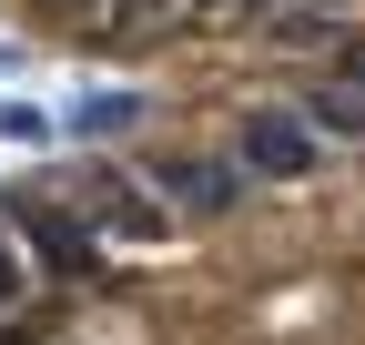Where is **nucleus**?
<instances>
[{
    "label": "nucleus",
    "mask_w": 365,
    "mask_h": 345,
    "mask_svg": "<svg viewBox=\"0 0 365 345\" xmlns=\"http://www.w3.org/2000/svg\"><path fill=\"white\" fill-rule=\"evenodd\" d=\"M143 183L163 193V213H193V224H223V213L244 203V183H254V172H244L234 153L173 143V153H153V163H143Z\"/></svg>",
    "instance_id": "obj_1"
},
{
    "label": "nucleus",
    "mask_w": 365,
    "mask_h": 345,
    "mask_svg": "<svg viewBox=\"0 0 365 345\" xmlns=\"http://www.w3.org/2000/svg\"><path fill=\"white\" fill-rule=\"evenodd\" d=\"M71 183H81V213L102 224V244H122V254H153V244L173 234V213H163V193L143 183V172H122V163H81Z\"/></svg>",
    "instance_id": "obj_2"
},
{
    "label": "nucleus",
    "mask_w": 365,
    "mask_h": 345,
    "mask_svg": "<svg viewBox=\"0 0 365 345\" xmlns=\"http://www.w3.org/2000/svg\"><path fill=\"white\" fill-rule=\"evenodd\" d=\"M11 224H21V244L41 254V274H51V284H81V274H102V224H91V213L81 203H61V193H11Z\"/></svg>",
    "instance_id": "obj_3"
},
{
    "label": "nucleus",
    "mask_w": 365,
    "mask_h": 345,
    "mask_svg": "<svg viewBox=\"0 0 365 345\" xmlns=\"http://www.w3.org/2000/svg\"><path fill=\"white\" fill-rule=\"evenodd\" d=\"M234 163L254 172V183H304V172L325 163V143H314V122H304V112H254V122H244V143H234Z\"/></svg>",
    "instance_id": "obj_4"
},
{
    "label": "nucleus",
    "mask_w": 365,
    "mask_h": 345,
    "mask_svg": "<svg viewBox=\"0 0 365 345\" xmlns=\"http://www.w3.org/2000/svg\"><path fill=\"white\" fill-rule=\"evenodd\" d=\"M304 122H314V133H345V143H365V92H355V81H325V92L304 102Z\"/></svg>",
    "instance_id": "obj_5"
},
{
    "label": "nucleus",
    "mask_w": 365,
    "mask_h": 345,
    "mask_svg": "<svg viewBox=\"0 0 365 345\" xmlns=\"http://www.w3.org/2000/svg\"><path fill=\"white\" fill-rule=\"evenodd\" d=\"M132 122H143V102H132V92H81L71 133H91V143H102V133H132Z\"/></svg>",
    "instance_id": "obj_6"
},
{
    "label": "nucleus",
    "mask_w": 365,
    "mask_h": 345,
    "mask_svg": "<svg viewBox=\"0 0 365 345\" xmlns=\"http://www.w3.org/2000/svg\"><path fill=\"white\" fill-rule=\"evenodd\" d=\"M0 143H51V122H41L31 102H0Z\"/></svg>",
    "instance_id": "obj_7"
},
{
    "label": "nucleus",
    "mask_w": 365,
    "mask_h": 345,
    "mask_svg": "<svg viewBox=\"0 0 365 345\" xmlns=\"http://www.w3.org/2000/svg\"><path fill=\"white\" fill-rule=\"evenodd\" d=\"M21 294V234H11V213H0V305Z\"/></svg>",
    "instance_id": "obj_8"
},
{
    "label": "nucleus",
    "mask_w": 365,
    "mask_h": 345,
    "mask_svg": "<svg viewBox=\"0 0 365 345\" xmlns=\"http://www.w3.org/2000/svg\"><path fill=\"white\" fill-rule=\"evenodd\" d=\"M335 81H355V92H365V51H345V71H335Z\"/></svg>",
    "instance_id": "obj_9"
},
{
    "label": "nucleus",
    "mask_w": 365,
    "mask_h": 345,
    "mask_svg": "<svg viewBox=\"0 0 365 345\" xmlns=\"http://www.w3.org/2000/svg\"><path fill=\"white\" fill-rule=\"evenodd\" d=\"M0 345H31V335H21V325H11V315H0Z\"/></svg>",
    "instance_id": "obj_10"
},
{
    "label": "nucleus",
    "mask_w": 365,
    "mask_h": 345,
    "mask_svg": "<svg viewBox=\"0 0 365 345\" xmlns=\"http://www.w3.org/2000/svg\"><path fill=\"white\" fill-rule=\"evenodd\" d=\"M61 11H91V0H61ZM102 11H112V0H102Z\"/></svg>",
    "instance_id": "obj_11"
}]
</instances>
